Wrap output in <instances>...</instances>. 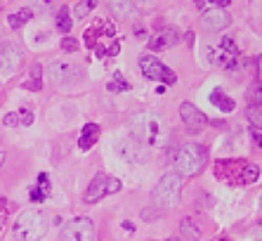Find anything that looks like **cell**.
<instances>
[{
  "instance_id": "5bb4252c",
  "label": "cell",
  "mask_w": 262,
  "mask_h": 241,
  "mask_svg": "<svg viewBox=\"0 0 262 241\" xmlns=\"http://www.w3.org/2000/svg\"><path fill=\"white\" fill-rule=\"evenodd\" d=\"M201 22H203V26H208V29H225V26H229V14H227L225 10L213 7V10L203 12Z\"/></svg>"
},
{
  "instance_id": "277c9868",
  "label": "cell",
  "mask_w": 262,
  "mask_h": 241,
  "mask_svg": "<svg viewBox=\"0 0 262 241\" xmlns=\"http://www.w3.org/2000/svg\"><path fill=\"white\" fill-rule=\"evenodd\" d=\"M206 163H208V151L199 142H189L177 154V175L180 177H194V175H199L206 168Z\"/></svg>"
},
{
  "instance_id": "5b68a950",
  "label": "cell",
  "mask_w": 262,
  "mask_h": 241,
  "mask_svg": "<svg viewBox=\"0 0 262 241\" xmlns=\"http://www.w3.org/2000/svg\"><path fill=\"white\" fill-rule=\"evenodd\" d=\"M180 194H182V177L177 173H168L154 189V199L161 208L168 211V208H175L180 204Z\"/></svg>"
},
{
  "instance_id": "603a6c76",
  "label": "cell",
  "mask_w": 262,
  "mask_h": 241,
  "mask_svg": "<svg viewBox=\"0 0 262 241\" xmlns=\"http://www.w3.org/2000/svg\"><path fill=\"white\" fill-rule=\"evenodd\" d=\"M26 90H40L43 88V83H40V64H33L31 67V78L24 83Z\"/></svg>"
},
{
  "instance_id": "484cf974",
  "label": "cell",
  "mask_w": 262,
  "mask_h": 241,
  "mask_svg": "<svg viewBox=\"0 0 262 241\" xmlns=\"http://www.w3.org/2000/svg\"><path fill=\"white\" fill-rule=\"evenodd\" d=\"M260 111H262V104H250V107L246 109V116L253 120V126H260V123H262Z\"/></svg>"
},
{
  "instance_id": "44dd1931",
  "label": "cell",
  "mask_w": 262,
  "mask_h": 241,
  "mask_svg": "<svg viewBox=\"0 0 262 241\" xmlns=\"http://www.w3.org/2000/svg\"><path fill=\"white\" fill-rule=\"evenodd\" d=\"M95 7H97V0H80L78 5L73 7V17H76V19H85L88 14L95 10Z\"/></svg>"
},
{
  "instance_id": "d4e9b609",
  "label": "cell",
  "mask_w": 262,
  "mask_h": 241,
  "mask_svg": "<svg viewBox=\"0 0 262 241\" xmlns=\"http://www.w3.org/2000/svg\"><path fill=\"white\" fill-rule=\"evenodd\" d=\"M57 29L59 31H71V19H69V12H67V7H61V12L57 14Z\"/></svg>"
},
{
  "instance_id": "7402d4cb",
  "label": "cell",
  "mask_w": 262,
  "mask_h": 241,
  "mask_svg": "<svg viewBox=\"0 0 262 241\" xmlns=\"http://www.w3.org/2000/svg\"><path fill=\"white\" fill-rule=\"evenodd\" d=\"M182 234L187 236V239L196 241V239H201V229L196 227L191 217H184V220H182Z\"/></svg>"
},
{
  "instance_id": "4fadbf2b",
  "label": "cell",
  "mask_w": 262,
  "mask_h": 241,
  "mask_svg": "<svg viewBox=\"0 0 262 241\" xmlns=\"http://www.w3.org/2000/svg\"><path fill=\"white\" fill-rule=\"evenodd\" d=\"M177 31L175 29H170V26H165V29H159L156 33H154V38L149 41V48L154 50V52H161V50H168V48H172L177 43Z\"/></svg>"
},
{
  "instance_id": "d6a6232c",
  "label": "cell",
  "mask_w": 262,
  "mask_h": 241,
  "mask_svg": "<svg viewBox=\"0 0 262 241\" xmlns=\"http://www.w3.org/2000/svg\"><path fill=\"white\" fill-rule=\"evenodd\" d=\"M118 52H121V45H118V43H114V45L106 50V54H118Z\"/></svg>"
},
{
  "instance_id": "d590c367",
  "label": "cell",
  "mask_w": 262,
  "mask_h": 241,
  "mask_svg": "<svg viewBox=\"0 0 262 241\" xmlns=\"http://www.w3.org/2000/svg\"><path fill=\"white\" fill-rule=\"evenodd\" d=\"M168 241H182V239H175V236H172V239H168Z\"/></svg>"
},
{
  "instance_id": "ffe728a7",
  "label": "cell",
  "mask_w": 262,
  "mask_h": 241,
  "mask_svg": "<svg viewBox=\"0 0 262 241\" xmlns=\"http://www.w3.org/2000/svg\"><path fill=\"white\" fill-rule=\"evenodd\" d=\"M31 17H33V10H29V7H24V10H19V12L10 14V17H7V24L12 26V29H21V26H24Z\"/></svg>"
},
{
  "instance_id": "cb8c5ba5",
  "label": "cell",
  "mask_w": 262,
  "mask_h": 241,
  "mask_svg": "<svg viewBox=\"0 0 262 241\" xmlns=\"http://www.w3.org/2000/svg\"><path fill=\"white\" fill-rule=\"evenodd\" d=\"M109 90L111 92H125V90H130V85L125 83V78H123L121 73H116V76L109 81Z\"/></svg>"
},
{
  "instance_id": "83f0119b",
  "label": "cell",
  "mask_w": 262,
  "mask_h": 241,
  "mask_svg": "<svg viewBox=\"0 0 262 241\" xmlns=\"http://www.w3.org/2000/svg\"><path fill=\"white\" fill-rule=\"evenodd\" d=\"M220 50H225L227 54H234V57H236V54H238L236 43H234L232 38H222V43H220Z\"/></svg>"
},
{
  "instance_id": "30bf717a",
  "label": "cell",
  "mask_w": 262,
  "mask_h": 241,
  "mask_svg": "<svg viewBox=\"0 0 262 241\" xmlns=\"http://www.w3.org/2000/svg\"><path fill=\"white\" fill-rule=\"evenodd\" d=\"M116 154L128 163H144L149 158V151L144 145H140L135 137H118L116 139Z\"/></svg>"
},
{
  "instance_id": "8fae6325",
  "label": "cell",
  "mask_w": 262,
  "mask_h": 241,
  "mask_svg": "<svg viewBox=\"0 0 262 241\" xmlns=\"http://www.w3.org/2000/svg\"><path fill=\"white\" fill-rule=\"evenodd\" d=\"M21 64V48L14 45V43H5L3 48H0V67L5 69V73H14Z\"/></svg>"
},
{
  "instance_id": "4316f807",
  "label": "cell",
  "mask_w": 262,
  "mask_h": 241,
  "mask_svg": "<svg viewBox=\"0 0 262 241\" xmlns=\"http://www.w3.org/2000/svg\"><path fill=\"white\" fill-rule=\"evenodd\" d=\"M248 99L250 104H262V95H260V81H255L253 83V88L248 90Z\"/></svg>"
},
{
  "instance_id": "7a4b0ae2",
  "label": "cell",
  "mask_w": 262,
  "mask_h": 241,
  "mask_svg": "<svg viewBox=\"0 0 262 241\" xmlns=\"http://www.w3.org/2000/svg\"><path fill=\"white\" fill-rule=\"evenodd\" d=\"M215 175L229 185H253L260 180V168L244 158H222L215 163Z\"/></svg>"
},
{
  "instance_id": "1f68e13d",
  "label": "cell",
  "mask_w": 262,
  "mask_h": 241,
  "mask_svg": "<svg viewBox=\"0 0 262 241\" xmlns=\"http://www.w3.org/2000/svg\"><path fill=\"white\" fill-rule=\"evenodd\" d=\"M213 5H217V10H225V7L232 5V0H210Z\"/></svg>"
},
{
  "instance_id": "9a60e30c",
  "label": "cell",
  "mask_w": 262,
  "mask_h": 241,
  "mask_svg": "<svg viewBox=\"0 0 262 241\" xmlns=\"http://www.w3.org/2000/svg\"><path fill=\"white\" fill-rule=\"evenodd\" d=\"M208 59L220 69H234L238 64L234 54H227L225 50H220V48H208Z\"/></svg>"
},
{
  "instance_id": "f546056e",
  "label": "cell",
  "mask_w": 262,
  "mask_h": 241,
  "mask_svg": "<svg viewBox=\"0 0 262 241\" xmlns=\"http://www.w3.org/2000/svg\"><path fill=\"white\" fill-rule=\"evenodd\" d=\"M3 123H5L7 128H14V126H19V114H7Z\"/></svg>"
},
{
  "instance_id": "3957f363",
  "label": "cell",
  "mask_w": 262,
  "mask_h": 241,
  "mask_svg": "<svg viewBox=\"0 0 262 241\" xmlns=\"http://www.w3.org/2000/svg\"><path fill=\"white\" fill-rule=\"evenodd\" d=\"M45 232H48V217L43 215V211L26 208L14 220V236L19 241H40Z\"/></svg>"
},
{
  "instance_id": "4dcf8cb0",
  "label": "cell",
  "mask_w": 262,
  "mask_h": 241,
  "mask_svg": "<svg viewBox=\"0 0 262 241\" xmlns=\"http://www.w3.org/2000/svg\"><path fill=\"white\" fill-rule=\"evenodd\" d=\"M19 120H21L24 126H31V120H33V114H31V111H21V114H19Z\"/></svg>"
},
{
  "instance_id": "8992f818",
  "label": "cell",
  "mask_w": 262,
  "mask_h": 241,
  "mask_svg": "<svg viewBox=\"0 0 262 241\" xmlns=\"http://www.w3.org/2000/svg\"><path fill=\"white\" fill-rule=\"evenodd\" d=\"M116 192H121V180H116V177H111V175H106V173H97L92 177L90 187H88V192H85V201L88 204H97L104 196L116 194Z\"/></svg>"
},
{
  "instance_id": "9c48e42d",
  "label": "cell",
  "mask_w": 262,
  "mask_h": 241,
  "mask_svg": "<svg viewBox=\"0 0 262 241\" xmlns=\"http://www.w3.org/2000/svg\"><path fill=\"white\" fill-rule=\"evenodd\" d=\"M64 241H92L95 239V225L88 217H73L61 227Z\"/></svg>"
},
{
  "instance_id": "e0dca14e",
  "label": "cell",
  "mask_w": 262,
  "mask_h": 241,
  "mask_svg": "<svg viewBox=\"0 0 262 241\" xmlns=\"http://www.w3.org/2000/svg\"><path fill=\"white\" fill-rule=\"evenodd\" d=\"M106 5L118 19H130L135 17V3L133 0H106Z\"/></svg>"
},
{
  "instance_id": "6da1fadb",
  "label": "cell",
  "mask_w": 262,
  "mask_h": 241,
  "mask_svg": "<svg viewBox=\"0 0 262 241\" xmlns=\"http://www.w3.org/2000/svg\"><path fill=\"white\" fill-rule=\"evenodd\" d=\"M130 137H135L140 145L146 147H163L168 142V126L161 116L151 114V111H140L130 118Z\"/></svg>"
},
{
  "instance_id": "d6986e66",
  "label": "cell",
  "mask_w": 262,
  "mask_h": 241,
  "mask_svg": "<svg viewBox=\"0 0 262 241\" xmlns=\"http://www.w3.org/2000/svg\"><path fill=\"white\" fill-rule=\"evenodd\" d=\"M210 102L215 104V107L220 109V111H225V114H229V111H234V107H236V102H234L232 97H227L225 92L220 90H213V95H210Z\"/></svg>"
},
{
  "instance_id": "2e32d148",
  "label": "cell",
  "mask_w": 262,
  "mask_h": 241,
  "mask_svg": "<svg viewBox=\"0 0 262 241\" xmlns=\"http://www.w3.org/2000/svg\"><path fill=\"white\" fill-rule=\"evenodd\" d=\"M97 139H99V126L97 123H85L83 130H80V137H78V149L88 151Z\"/></svg>"
},
{
  "instance_id": "836d02e7",
  "label": "cell",
  "mask_w": 262,
  "mask_h": 241,
  "mask_svg": "<svg viewBox=\"0 0 262 241\" xmlns=\"http://www.w3.org/2000/svg\"><path fill=\"white\" fill-rule=\"evenodd\" d=\"M3 161H5V154H3V151H0V166H3Z\"/></svg>"
},
{
  "instance_id": "52a82bcc",
  "label": "cell",
  "mask_w": 262,
  "mask_h": 241,
  "mask_svg": "<svg viewBox=\"0 0 262 241\" xmlns=\"http://www.w3.org/2000/svg\"><path fill=\"white\" fill-rule=\"evenodd\" d=\"M48 76H50V81L57 85H78V83H83V78H85L83 69L76 67V64H67V62H55V64H50Z\"/></svg>"
},
{
  "instance_id": "f1b7e54d",
  "label": "cell",
  "mask_w": 262,
  "mask_h": 241,
  "mask_svg": "<svg viewBox=\"0 0 262 241\" xmlns=\"http://www.w3.org/2000/svg\"><path fill=\"white\" fill-rule=\"evenodd\" d=\"M61 48L67 50V52H76V50L80 48V43L73 41V38H64V41H61Z\"/></svg>"
},
{
  "instance_id": "ba28073f",
  "label": "cell",
  "mask_w": 262,
  "mask_h": 241,
  "mask_svg": "<svg viewBox=\"0 0 262 241\" xmlns=\"http://www.w3.org/2000/svg\"><path fill=\"white\" fill-rule=\"evenodd\" d=\"M140 69L149 81H161V83H168V85H172L177 81L175 73L165 67L161 59H156L154 54H142L140 57Z\"/></svg>"
},
{
  "instance_id": "7c38bea8",
  "label": "cell",
  "mask_w": 262,
  "mask_h": 241,
  "mask_svg": "<svg viewBox=\"0 0 262 241\" xmlns=\"http://www.w3.org/2000/svg\"><path fill=\"white\" fill-rule=\"evenodd\" d=\"M180 116H182V120L191 128V130H201V128L208 123L206 114H203L199 107H194L191 102H182V104H180Z\"/></svg>"
},
{
  "instance_id": "e575fe53",
  "label": "cell",
  "mask_w": 262,
  "mask_h": 241,
  "mask_svg": "<svg viewBox=\"0 0 262 241\" xmlns=\"http://www.w3.org/2000/svg\"><path fill=\"white\" fill-rule=\"evenodd\" d=\"M196 5H199V7H203V0H196Z\"/></svg>"
},
{
  "instance_id": "ac0fdd59",
  "label": "cell",
  "mask_w": 262,
  "mask_h": 241,
  "mask_svg": "<svg viewBox=\"0 0 262 241\" xmlns=\"http://www.w3.org/2000/svg\"><path fill=\"white\" fill-rule=\"evenodd\" d=\"M48 194H50V177L45 173H40L38 175V182L29 189V196H31V201H45Z\"/></svg>"
}]
</instances>
